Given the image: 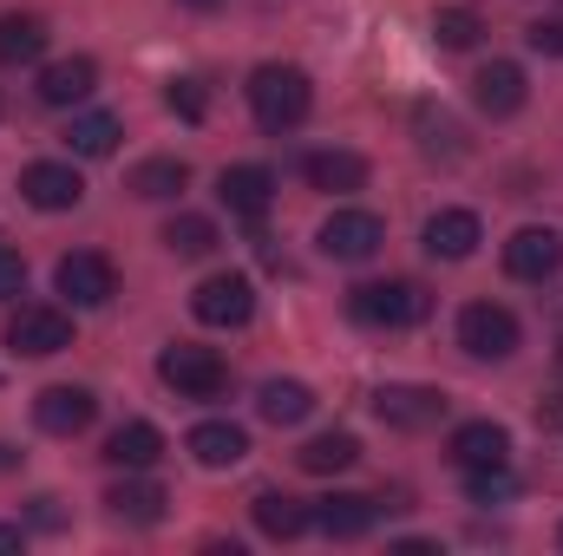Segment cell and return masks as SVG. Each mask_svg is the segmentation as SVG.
Masks as SVG:
<instances>
[{
  "mask_svg": "<svg viewBox=\"0 0 563 556\" xmlns=\"http://www.w3.org/2000/svg\"><path fill=\"white\" fill-rule=\"evenodd\" d=\"M308 105H314V86H308L301 66H276L269 59V66L250 73V112H256L263 132H295L308 119Z\"/></svg>",
  "mask_w": 563,
  "mask_h": 556,
  "instance_id": "cell-1",
  "label": "cell"
},
{
  "mask_svg": "<svg viewBox=\"0 0 563 556\" xmlns=\"http://www.w3.org/2000/svg\"><path fill=\"white\" fill-rule=\"evenodd\" d=\"M426 308H432V294L420 281H361L347 294V314L361 327H420Z\"/></svg>",
  "mask_w": 563,
  "mask_h": 556,
  "instance_id": "cell-2",
  "label": "cell"
},
{
  "mask_svg": "<svg viewBox=\"0 0 563 556\" xmlns=\"http://www.w3.org/2000/svg\"><path fill=\"white\" fill-rule=\"evenodd\" d=\"M157 374H164V387L177 393V400H217L223 393V360H217V347H190V341H177V347H164L157 354Z\"/></svg>",
  "mask_w": 563,
  "mask_h": 556,
  "instance_id": "cell-3",
  "label": "cell"
},
{
  "mask_svg": "<svg viewBox=\"0 0 563 556\" xmlns=\"http://www.w3.org/2000/svg\"><path fill=\"white\" fill-rule=\"evenodd\" d=\"M459 347H465L472 360H511V354H518V314L498 308V301L459 308Z\"/></svg>",
  "mask_w": 563,
  "mask_h": 556,
  "instance_id": "cell-4",
  "label": "cell"
},
{
  "mask_svg": "<svg viewBox=\"0 0 563 556\" xmlns=\"http://www.w3.org/2000/svg\"><path fill=\"white\" fill-rule=\"evenodd\" d=\"M7 347H13V354H26V360L66 354V347H73V321H66L59 308L26 301V308H13V314H7Z\"/></svg>",
  "mask_w": 563,
  "mask_h": 556,
  "instance_id": "cell-5",
  "label": "cell"
},
{
  "mask_svg": "<svg viewBox=\"0 0 563 556\" xmlns=\"http://www.w3.org/2000/svg\"><path fill=\"white\" fill-rule=\"evenodd\" d=\"M53 281H59V294H66L73 308H106V301L119 294V269H112L99 249H73V256H59Z\"/></svg>",
  "mask_w": 563,
  "mask_h": 556,
  "instance_id": "cell-6",
  "label": "cell"
},
{
  "mask_svg": "<svg viewBox=\"0 0 563 556\" xmlns=\"http://www.w3.org/2000/svg\"><path fill=\"white\" fill-rule=\"evenodd\" d=\"M380 243H387V223L374 210H334L321 223V256H334V263H367V256H380Z\"/></svg>",
  "mask_w": 563,
  "mask_h": 556,
  "instance_id": "cell-7",
  "label": "cell"
},
{
  "mask_svg": "<svg viewBox=\"0 0 563 556\" xmlns=\"http://www.w3.org/2000/svg\"><path fill=\"white\" fill-rule=\"evenodd\" d=\"M190 314L203 327H243L256 314V288H250V276H210L190 294Z\"/></svg>",
  "mask_w": 563,
  "mask_h": 556,
  "instance_id": "cell-8",
  "label": "cell"
},
{
  "mask_svg": "<svg viewBox=\"0 0 563 556\" xmlns=\"http://www.w3.org/2000/svg\"><path fill=\"white\" fill-rule=\"evenodd\" d=\"M20 197H26L33 210H79V197H86V177H79L73 164L46 157V164H26V170H20Z\"/></svg>",
  "mask_w": 563,
  "mask_h": 556,
  "instance_id": "cell-9",
  "label": "cell"
},
{
  "mask_svg": "<svg viewBox=\"0 0 563 556\" xmlns=\"http://www.w3.org/2000/svg\"><path fill=\"white\" fill-rule=\"evenodd\" d=\"M374 413L387 419L394 432H426L445 419V393L439 387H380L374 393Z\"/></svg>",
  "mask_w": 563,
  "mask_h": 556,
  "instance_id": "cell-10",
  "label": "cell"
},
{
  "mask_svg": "<svg viewBox=\"0 0 563 556\" xmlns=\"http://www.w3.org/2000/svg\"><path fill=\"white\" fill-rule=\"evenodd\" d=\"M217 197H223V210H230V216L263 223V216H269V203H276V177H269L263 164H236V170H223V177H217Z\"/></svg>",
  "mask_w": 563,
  "mask_h": 556,
  "instance_id": "cell-11",
  "label": "cell"
},
{
  "mask_svg": "<svg viewBox=\"0 0 563 556\" xmlns=\"http://www.w3.org/2000/svg\"><path fill=\"white\" fill-rule=\"evenodd\" d=\"M33 419H40V432L73 438V432H86V425L99 419V400H92V387H46V393L33 400Z\"/></svg>",
  "mask_w": 563,
  "mask_h": 556,
  "instance_id": "cell-12",
  "label": "cell"
},
{
  "mask_svg": "<svg viewBox=\"0 0 563 556\" xmlns=\"http://www.w3.org/2000/svg\"><path fill=\"white\" fill-rule=\"evenodd\" d=\"M92 86H99V66L86 59V53H73V59H53V66H40V79H33V92H40V105H86L92 99Z\"/></svg>",
  "mask_w": 563,
  "mask_h": 556,
  "instance_id": "cell-13",
  "label": "cell"
},
{
  "mask_svg": "<svg viewBox=\"0 0 563 556\" xmlns=\"http://www.w3.org/2000/svg\"><path fill=\"white\" fill-rule=\"evenodd\" d=\"M505 269L518 281H551L563 269V236L558 230H518L505 243Z\"/></svg>",
  "mask_w": 563,
  "mask_h": 556,
  "instance_id": "cell-14",
  "label": "cell"
},
{
  "mask_svg": "<svg viewBox=\"0 0 563 556\" xmlns=\"http://www.w3.org/2000/svg\"><path fill=\"white\" fill-rule=\"evenodd\" d=\"M478 243H485V223H478L472 210H432V216H426V256L465 263Z\"/></svg>",
  "mask_w": 563,
  "mask_h": 556,
  "instance_id": "cell-15",
  "label": "cell"
},
{
  "mask_svg": "<svg viewBox=\"0 0 563 556\" xmlns=\"http://www.w3.org/2000/svg\"><path fill=\"white\" fill-rule=\"evenodd\" d=\"M190 458H197L203 471H230V465L250 458V432L230 425V419H203V425L190 432Z\"/></svg>",
  "mask_w": 563,
  "mask_h": 556,
  "instance_id": "cell-16",
  "label": "cell"
},
{
  "mask_svg": "<svg viewBox=\"0 0 563 556\" xmlns=\"http://www.w3.org/2000/svg\"><path fill=\"white\" fill-rule=\"evenodd\" d=\"M314 531H321V537H334V544L367 537V531H374V498H354V491L321 498V504H314Z\"/></svg>",
  "mask_w": 563,
  "mask_h": 556,
  "instance_id": "cell-17",
  "label": "cell"
},
{
  "mask_svg": "<svg viewBox=\"0 0 563 556\" xmlns=\"http://www.w3.org/2000/svg\"><path fill=\"white\" fill-rule=\"evenodd\" d=\"M472 99H478V112H492V119H511V112L525 105V73H518L511 59H492V66H478V79H472Z\"/></svg>",
  "mask_w": 563,
  "mask_h": 556,
  "instance_id": "cell-18",
  "label": "cell"
},
{
  "mask_svg": "<svg viewBox=\"0 0 563 556\" xmlns=\"http://www.w3.org/2000/svg\"><path fill=\"white\" fill-rule=\"evenodd\" d=\"M301 177L314 190H328V197H347V190L367 184V157H354V151H308L301 157Z\"/></svg>",
  "mask_w": 563,
  "mask_h": 556,
  "instance_id": "cell-19",
  "label": "cell"
},
{
  "mask_svg": "<svg viewBox=\"0 0 563 556\" xmlns=\"http://www.w3.org/2000/svg\"><path fill=\"white\" fill-rule=\"evenodd\" d=\"M106 458H112L119 471H151V465L164 458V432H157L151 419H125V425L106 438Z\"/></svg>",
  "mask_w": 563,
  "mask_h": 556,
  "instance_id": "cell-20",
  "label": "cell"
},
{
  "mask_svg": "<svg viewBox=\"0 0 563 556\" xmlns=\"http://www.w3.org/2000/svg\"><path fill=\"white\" fill-rule=\"evenodd\" d=\"M452 458H459L465 471H472V465H505V458H511V432L492 425V419H472V425L452 432Z\"/></svg>",
  "mask_w": 563,
  "mask_h": 556,
  "instance_id": "cell-21",
  "label": "cell"
},
{
  "mask_svg": "<svg viewBox=\"0 0 563 556\" xmlns=\"http://www.w3.org/2000/svg\"><path fill=\"white\" fill-rule=\"evenodd\" d=\"M256 531L276 537V544H295L301 531H314V511L295 504V498H282V491H263V498H256Z\"/></svg>",
  "mask_w": 563,
  "mask_h": 556,
  "instance_id": "cell-22",
  "label": "cell"
},
{
  "mask_svg": "<svg viewBox=\"0 0 563 556\" xmlns=\"http://www.w3.org/2000/svg\"><path fill=\"white\" fill-rule=\"evenodd\" d=\"M354 458H361V438H354V432H321V438H308V445L295 452V465L314 471V478H334V471H347Z\"/></svg>",
  "mask_w": 563,
  "mask_h": 556,
  "instance_id": "cell-23",
  "label": "cell"
},
{
  "mask_svg": "<svg viewBox=\"0 0 563 556\" xmlns=\"http://www.w3.org/2000/svg\"><path fill=\"white\" fill-rule=\"evenodd\" d=\"M46 53V20L33 13H0V66H33Z\"/></svg>",
  "mask_w": 563,
  "mask_h": 556,
  "instance_id": "cell-24",
  "label": "cell"
},
{
  "mask_svg": "<svg viewBox=\"0 0 563 556\" xmlns=\"http://www.w3.org/2000/svg\"><path fill=\"white\" fill-rule=\"evenodd\" d=\"M106 504H112L119 524H164V504H170V498H164L151 478H125V485H112Z\"/></svg>",
  "mask_w": 563,
  "mask_h": 556,
  "instance_id": "cell-25",
  "label": "cell"
},
{
  "mask_svg": "<svg viewBox=\"0 0 563 556\" xmlns=\"http://www.w3.org/2000/svg\"><path fill=\"white\" fill-rule=\"evenodd\" d=\"M119 132H125V125H119L112 112H79V119L66 125V151H73V157H112V151H119Z\"/></svg>",
  "mask_w": 563,
  "mask_h": 556,
  "instance_id": "cell-26",
  "label": "cell"
},
{
  "mask_svg": "<svg viewBox=\"0 0 563 556\" xmlns=\"http://www.w3.org/2000/svg\"><path fill=\"white\" fill-rule=\"evenodd\" d=\"M432 40H439V53H472V46L485 40L478 7H439V13H432Z\"/></svg>",
  "mask_w": 563,
  "mask_h": 556,
  "instance_id": "cell-27",
  "label": "cell"
},
{
  "mask_svg": "<svg viewBox=\"0 0 563 556\" xmlns=\"http://www.w3.org/2000/svg\"><path fill=\"white\" fill-rule=\"evenodd\" d=\"M256 407H263L269 425H301V419L314 413V393H308L301 380H269V387L256 393Z\"/></svg>",
  "mask_w": 563,
  "mask_h": 556,
  "instance_id": "cell-28",
  "label": "cell"
},
{
  "mask_svg": "<svg viewBox=\"0 0 563 556\" xmlns=\"http://www.w3.org/2000/svg\"><path fill=\"white\" fill-rule=\"evenodd\" d=\"M184 184H190L184 157H144L139 170H132V190H139L144 203H164V197H177Z\"/></svg>",
  "mask_w": 563,
  "mask_h": 556,
  "instance_id": "cell-29",
  "label": "cell"
},
{
  "mask_svg": "<svg viewBox=\"0 0 563 556\" xmlns=\"http://www.w3.org/2000/svg\"><path fill=\"white\" fill-rule=\"evenodd\" d=\"M413 125H420L426 157H465V132H459V119H445L439 105H420V112H413Z\"/></svg>",
  "mask_w": 563,
  "mask_h": 556,
  "instance_id": "cell-30",
  "label": "cell"
},
{
  "mask_svg": "<svg viewBox=\"0 0 563 556\" xmlns=\"http://www.w3.org/2000/svg\"><path fill=\"white\" fill-rule=\"evenodd\" d=\"M164 243H170V256H210L217 249V223L210 216H170Z\"/></svg>",
  "mask_w": 563,
  "mask_h": 556,
  "instance_id": "cell-31",
  "label": "cell"
},
{
  "mask_svg": "<svg viewBox=\"0 0 563 556\" xmlns=\"http://www.w3.org/2000/svg\"><path fill=\"white\" fill-rule=\"evenodd\" d=\"M511 491H518L511 465H472V471H465V498H472V504H498V498H511Z\"/></svg>",
  "mask_w": 563,
  "mask_h": 556,
  "instance_id": "cell-32",
  "label": "cell"
},
{
  "mask_svg": "<svg viewBox=\"0 0 563 556\" xmlns=\"http://www.w3.org/2000/svg\"><path fill=\"white\" fill-rule=\"evenodd\" d=\"M164 105H170L184 125H203V112H210V99H203V86H197V79H177V86L164 92Z\"/></svg>",
  "mask_w": 563,
  "mask_h": 556,
  "instance_id": "cell-33",
  "label": "cell"
},
{
  "mask_svg": "<svg viewBox=\"0 0 563 556\" xmlns=\"http://www.w3.org/2000/svg\"><path fill=\"white\" fill-rule=\"evenodd\" d=\"M531 53H544V59H563V20H531Z\"/></svg>",
  "mask_w": 563,
  "mask_h": 556,
  "instance_id": "cell-34",
  "label": "cell"
},
{
  "mask_svg": "<svg viewBox=\"0 0 563 556\" xmlns=\"http://www.w3.org/2000/svg\"><path fill=\"white\" fill-rule=\"evenodd\" d=\"M20 288H26V263H20L13 249H0V301H13Z\"/></svg>",
  "mask_w": 563,
  "mask_h": 556,
  "instance_id": "cell-35",
  "label": "cell"
},
{
  "mask_svg": "<svg viewBox=\"0 0 563 556\" xmlns=\"http://www.w3.org/2000/svg\"><path fill=\"white\" fill-rule=\"evenodd\" d=\"M538 425H544V432H563V393H544V400H538Z\"/></svg>",
  "mask_w": 563,
  "mask_h": 556,
  "instance_id": "cell-36",
  "label": "cell"
},
{
  "mask_svg": "<svg viewBox=\"0 0 563 556\" xmlns=\"http://www.w3.org/2000/svg\"><path fill=\"white\" fill-rule=\"evenodd\" d=\"M0 551H20V524H0Z\"/></svg>",
  "mask_w": 563,
  "mask_h": 556,
  "instance_id": "cell-37",
  "label": "cell"
},
{
  "mask_svg": "<svg viewBox=\"0 0 563 556\" xmlns=\"http://www.w3.org/2000/svg\"><path fill=\"white\" fill-rule=\"evenodd\" d=\"M177 7H190V13H217L223 0H177Z\"/></svg>",
  "mask_w": 563,
  "mask_h": 556,
  "instance_id": "cell-38",
  "label": "cell"
},
{
  "mask_svg": "<svg viewBox=\"0 0 563 556\" xmlns=\"http://www.w3.org/2000/svg\"><path fill=\"white\" fill-rule=\"evenodd\" d=\"M558 367H563V341H558Z\"/></svg>",
  "mask_w": 563,
  "mask_h": 556,
  "instance_id": "cell-39",
  "label": "cell"
},
{
  "mask_svg": "<svg viewBox=\"0 0 563 556\" xmlns=\"http://www.w3.org/2000/svg\"><path fill=\"white\" fill-rule=\"evenodd\" d=\"M0 112H7V99H0Z\"/></svg>",
  "mask_w": 563,
  "mask_h": 556,
  "instance_id": "cell-40",
  "label": "cell"
}]
</instances>
